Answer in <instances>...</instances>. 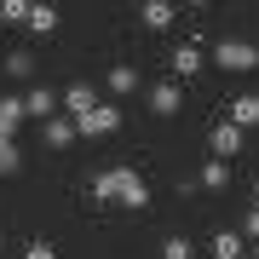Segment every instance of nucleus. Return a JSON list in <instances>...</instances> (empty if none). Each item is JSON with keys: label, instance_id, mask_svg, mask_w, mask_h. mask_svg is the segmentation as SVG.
Returning <instances> with one entry per match:
<instances>
[{"label": "nucleus", "instance_id": "nucleus-17", "mask_svg": "<svg viewBox=\"0 0 259 259\" xmlns=\"http://www.w3.org/2000/svg\"><path fill=\"white\" fill-rule=\"evenodd\" d=\"M6 75L12 81H29L35 75V52H6Z\"/></svg>", "mask_w": 259, "mask_h": 259}, {"label": "nucleus", "instance_id": "nucleus-21", "mask_svg": "<svg viewBox=\"0 0 259 259\" xmlns=\"http://www.w3.org/2000/svg\"><path fill=\"white\" fill-rule=\"evenodd\" d=\"M23 259H58V248H52V242H29Z\"/></svg>", "mask_w": 259, "mask_h": 259}, {"label": "nucleus", "instance_id": "nucleus-2", "mask_svg": "<svg viewBox=\"0 0 259 259\" xmlns=\"http://www.w3.org/2000/svg\"><path fill=\"white\" fill-rule=\"evenodd\" d=\"M213 64H219V69H236V75H248V69L259 64V47H253V40H219V47H213Z\"/></svg>", "mask_w": 259, "mask_h": 259}, {"label": "nucleus", "instance_id": "nucleus-19", "mask_svg": "<svg viewBox=\"0 0 259 259\" xmlns=\"http://www.w3.org/2000/svg\"><path fill=\"white\" fill-rule=\"evenodd\" d=\"M196 248H190V236H167L161 242V259H190Z\"/></svg>", "mask_w": 259, "mask_h": 259}, {"label": "nucleus", "instance_id": "nucleus-5", "mask_svg": "<svg viewBox=\"0 0 259 259\" xmlns=\"http://www.w3.org/2000/svg\"><path fill=\"white\" fill-rule=\"evenodd\" d=\"M23 110L40 115V121H52V115H64V98H58L52 87H29V93H23Z\"/></svg>", "mask_w": 259, "mask_h": 259}, {"label": "nucleus", "instance_id": "nucleus-7", "mask_svg": "<svg viewBox=\"0 0 259 259\" xmlns=\"http://www.w3.org/2000/svg\"><path fill=\"white\" fill-rule=\"evenodd\" d=\"M93 110H98V93H93L87 81L64 87V115H69V121H81V115H93Z\"/></svg>", "mask_w": 259, "mask_h": 259}, {"label": "nucleus", "instance_id": "nucleus-20", "mask_svg": "<svg viewBox=\"0 0 259 259\" xmlns=\"http://www.w3.org/2000/svg\"><path fill=\"white\" fill-rule=\"evenodd\" d=\"M18 167H23V150H18V144H0V179L18 173Z\"/></svg>", "mask_w": 259, "mask_h": 259}, {"label": "nucleus", "instance_id": "nucleus-22", "mask_svg": "<svg viewBox=\"0 0 259 259\" xmlns=\"http://www.w3.org/2000/svg\"><path fill=\"white\" fill-rule=\"evenodd\" d=\"M242 231H248V236H253V242H259V202H253V207H248V225H242Z\"/></svg>", "mask_w": 259, "mask_h": 259}, {"label": "nucleus", "instance_id": "nucleus-16", "mask_svg": "<svg viewBox=\"0 0 259 259\" xmlns=\"http://www.w3.org/2000/svg\"><path fill=\"white\" fill-rule=\"evenodd\" d=\"M213 259H242V231H219L213 236Z\"/></svg>", "mask_w": 259, "mask_h": 259}, {"label": "nucleus", "instance_id": "nucleus-13", "mask_svg": "<svg viewBox=\"0 0 259 259\" xmlns=\"http://www.w3.org/2000/svg\"><path fill=\"white\" fill-rule=\"evenodd\" d=\"M196 185H202V190H225V185H231V161H202Z\"/></svg>", "mask_w": 259, "mask_h": 259}, {"label": "nucleus", "instance_id": "nucleus-4", "mask_svg": "<svg viewBox=\"0 0 259 259\" xmlns=\"http://www.w3.org/2000/svg\"><path fill=\"white\" fill-rule=\"evenodd\" d=\"M207 150H213V161L242 156V127H236V121H219V127H213V139H207Z\"/></svg>", "mask_w": 259, "mask_h": 259}, {"label": "nucleus", "instance_id": "nucleus-3", "mask_svg": "<svg viewBox=\"0 0 259 259\" xmlns=\"http://www.w3.org/2000/svg\"><path fill=\"white\" fill-rule=\"evenodd\" d=\"M75 127H81V139H110V133L121 127V110H115V104H98V110L81 115Z\"/></svg>", "mask_w": 259, "mask_h": 259}, {"label": "nucleus", "instance_id": "nucleus-12", "mask_svg": "<svg viewBox=\"0 0 259 259\" xmlns=\"http://www.w3.org/2000/svg\"><path fill=\"white\" fill-rule=\"evenodd\" d=\"M225 121H236V127H259V93L231 98V115H225Z\"/></svg>", "mask_w": 259, "mask_h": 259}, {"label": "nucleus", "instance_id": "nucleus-24", "mask_svg": "<svg viewBox=\"0 0 259 259\" xmlns=\"http://www.w3.org/2000/svg\"><path fill=\"white\" fill-rule=\"evenodd\" d=\"M253 259H259V248H253Z\"/></svg>", "mask_w": 259, "mask_h": 259}, {"label": "nucleus", "instance_id": "nucleus-18", "mask_svg": "<svg viewBox=\"0 0 259 259\" xmlns=\"http://www.w3.org/2000/svg\"><path fill=\"white\" fill-rule=\"evenodd\" d=\"M29 12H35V0H0V18L6 23H29Z\"/></svg>", "mask_w": 259, "mask_h": 259}, {"label": "nucleus", "instance_id": "nucleus-8", "mask_svg": "<svg viewBox=\"0 0 259 259\" xmlns=\"http://www.w3.org/2000/svg\"><path fill=\"white\" fill-rule=\"evenodd\" d=\"M23 98L12 93V98H0V144H18V127H23Z\"/></svg>", "mask_w": 259, "mask_h": 259}, {"label": "nucleus", "instance_id": "nucleus-14", "mask_svg": "<svg viewBox=\"0 0 259 259\" xmlns=\"http://www.w3.org/2000/svg\"><path fill=\"white\" fill-rule=\"evenodd\" d=\"M110 93L115 98H133V93H139V69H133V64H115L110 69Z\"/></svg>", "mask_w": 259, "mask_h": 259}, {"label": "nucleus", "instance_id": "nucleus-11", "mask_svg": "<svg viewBox=\"0 0 259 259\" xmlns=\"http://www.w3.org/2000/svg\"><path fill=\"white\" fill-rule=\"evenodd\" d=\"M75 139H81V127H75L69 115H52V121H47V144H52V150H64V144H75Z\"/></svg>", "mask_w": 259, "mask_h": 259}, {"label": "nucleus", "instance_id": "nucleus-1", "mask_svg": "<svg viewBox=\"0 0 259 259\" xmlns=\"http://www.w3.org/2000/svg\"><path fill=\"white\" fill-rule=\"evenodd\" d=\"M93 190H98V202H115V207H144L150 202V185H144L139 167H104L93 179Z\"/></svg>", "mask_w": 259, "mask_h": 259}, {"label": "nucleus", "instance_id": "nucleus-6", "mask_svg": "<svg viewBox=\"0 0 259 259\" xmlns=\"http://www.w3.org/2000/svg\"><path fill=\"white\" fill-rule=\"evenodd\" d=\"M167 64H173V81H190V75H202V47H196V40H185V47H173V58H167Z\"/></svg>", "mask_w": 259, "mask_h": 259}, {"label": "nucleus", "instance_id": "nucleus-23", "mask_svg": "<svg viewBox=\"0 0 259 259\" xmlns=\"http://www.w3.org/2000/svg\"><path fill=\"white\" fill-rule=\"evenodd\" d=\"M0 248H6V236H0Z\"/></svg>", "mask_w": 259, "mask_h": 259}, {"label": "nucleus", "instance_id": "nucleus-15", "mask_svg": "<svg viewBox=\"0 0 259 259\" xmlns=\"http://www.w3.org/2000/svg\"><path fill=\"white\" fill-rule=\"evenodd\" d=\"M29 29H35V35H58V6H40V0H35V12H29Z\"/></svg>", "mask_w": 259, "mask_h": 259}, {"label": "nucleus", "instance_id": "nucleus-10", "mask_svg": "<svg viewBox=\"0 0 259 259\" xmlns=\"http://www.w3.org/2000/svg\"><path fill=\"white\" fill-rule=\"evenodd\" d=\"M139 18H144V29H167V23L179 18V6H167V0H144Z\"/></svg>", "mask_w": 259, "mask_h": 259}, {"label": "nucleus", "instance_id": "nucleus-9", "mask_svg": "<svg viewBox=\"0 0 259 259\" xmlns=\"http://www.w3.org/2000/svg\"><path fill=\"white\" fill-rule=\"evenodd\" d=\"M179 104H185V98H179V81H156V87H150V110H156V115H179Z\"/></svg>", "mask_w": 259, "mask_h": 259}]
</instances>
